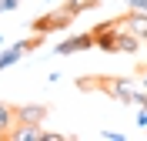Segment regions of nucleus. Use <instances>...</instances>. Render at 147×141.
<instances>
[{
  "mask_svg": "<svg viewBox=\"0 0 147 141\" xmlns=\"http://www.w3.org/2000/svg\"><path fill=\"white\" fill-rule=\"evenodd\" d=\"M20 0H0V14H10V10H17Z\"/></svg>",
  "mask_w": 147,
  "mask_h": 141,
  "instance_id": "obj_9",
  "label": "nucleus"
},
{
  "mask_svg": "<svg viewBox=\"0 0 147 141\" xmlns=\"http://www.w3.org/2000/svg\"><path fill=\"white\" fill-rule=\"evenodd\" d=\"M13 124H17V111H13V108H7V104L0 101V134L7 138V134H10V128H13Z\"/></svg>",
  "mask_w": 147,
  "mask_h": 141,
  "instance_id": "obj_8",
  "label": "nucleus"
},
{
  "mask_svg": "<svg viewBox=\"0 0 147 141\" xmlns=\"http://www.w3.org/2000/svg\"><path fill=\"white\" fill-rule=\"evenodd\" d=\"M120 27L137 34L140 40H147V10H130L127 17H120Z\"/></svg>",
  "mask_w": 147,
  "mask_h": 141,
  "instance_id": "obj_3",
  "label": "nucleus"
},
{
  "mask_svg": "<svg viewBox=\"0 0 147 141\" xmlns=\"http://www.w3.org/2000/svg\"><path fill=\"white\" fill-rule=\"evenodd\" d=\"M140 44H144V40H140L137 34H130V30H124V27L117 30V54H137Z\"/></svg>",
  "mask_w": 147,
  "mask_h": 141,
  "instance_id": "obj_6",
  "label": "nucleus"
},
{
  "mask_svg": "<svg viewBox=\"0 0 147 141\" xmlns=\"http://www.w3.org/2000/svg\"><path fill=\"white\" fill-rule=\"evenodd\" d=\"M130 10H147V0H127Z\"/></svg>",
  "mask_w": 147,
  "mask_h": 141,
  "instance_id": "obj_11",
  "label": "nucleus"
},
{
  "mask_svg": "<svg viewBox=\"0 0 147 141\" xmlns=\"http://www.w3.org/2000/svg\"><path fill=\"white\" fill-rule=\"evenodd\" d=\"M90 34H94V30H90ZM94 40H97V47H100L104 54H117V30H97Z\"/></svg>",
  "mask_w": 147,
  "mask_h": 141,
  "instance_id": "obj_7",
  "label": "nucleus"
},
{
  "mask_svg": "<svg viewBox=\"0 0 147 141\" xmlns=\"http://www.w3.org/2000/svg\"><path fill=\"white\" fill-rule=\"evenodd\" d=\"M100 138H104V141H124V134H120V131H104Z\"/></svg>",
  "mask_w": 147,
  "mask_h": 141,
  "instance_id": "obj_10",
  "label": "nucleus"
},
{
  "mask_svg": "<svg viewBox=\"0 0 147 141\" xmlns=\"http://www.w3.org/2000/svg\"><path fill=\"white\" fill-rule=\"evenodd\" d=\"M74 24V14L67 7L54 10V14H44V17H37L30 27H34V34H54V30H67Z\"/></svg>",
  "mask_w": 147,
  "mask_h": 141,
  "instance_id": "obj_1",
  "label": "nucleus"
},
{
  "mask_svg": "<svg viewBox=\"0 0 147 141\" xmlns=\"http://www.w3.org/2000/svg\"><path fill=\"white\" fill-rule=\"evenodd\" d=\"M44 141H64V134H54V131H44Z\"/></svg>",
  "mask_w": 147,
  "mask_h": 141,
  "instance_id": "obj_12",
  "label": "nucleus"
},
{
  "mask_svg": "<svg viewBox=\"0 0 147 141\" xmlns=\"http://www.w3.org/2000/svg\"><path fill=\"white\" fill-rule=\"evenodd\" d=\"M90 47H97V40H94V34L87 30V34H77V37H64L54 47V54L67 57V54H77V50H90Z\"/></svg>",
  "mask_w": 147,
  "mask_h": 141,
  "instance_id": "obj_2",
  "label": "nucleus"
},
{
  "mask_svg": "<svg viewBox=\"0 0 147 141\" xmlns=\"http://www.w3.org/2000/svg\"><path fill=\"white\" fill-rule=\"evenodd\" d=\"M0 44H3V37H0Z\"/></svg>",
  "mask_w": 147,
  "mask_h": 141,
  "instance_id": "obj_14",
  "label": "nucleus"
},
{
  "mask_svg": "<svg viewBox=\"0 0 147 141\" xmlns=\"http://www.w3.org/2000/svg\"><path fill=\"white\" fill-rule=\"evenodd\" d=\"M140 84L147 87V67H144V71H140Z\"/></svg>",
  "mask_w": 147,
  "mask_h": 141,
  "instance_id": "obj_13",
  "label": "nucleus"
},
{
  "mask_svg": "<svg viewBox=\"0 0 147 141\" xmlns=\"http://www.w3.org/2000/svg\"><path fill=\"white\" fill-rule=\"evenodd\" d=\"M7 138H10V141H44V128H40V124H24V121H17L13 128H10Z\"/></svg>",
  "mask_w": 147,
  "mask_h": 141,
  "instance_id": "obj_4",
  "label": "nucleus"
},
{
  "mask_svg": "<svg viewBox=\"0 0 147 141\" xmlns=\"http://www.w3.org/2000/svg\"><path fill=\"white\" fill-rule=\"evenodd\" d=\"M13 111H17V121H24V124H44L47 104H24V108H13Z\"/></svg>",
  "mask_w": 147,
  "mask_h": 141,
  "instance_id": "obj_5",
  "label": "nucleus"
}]
</instances>
